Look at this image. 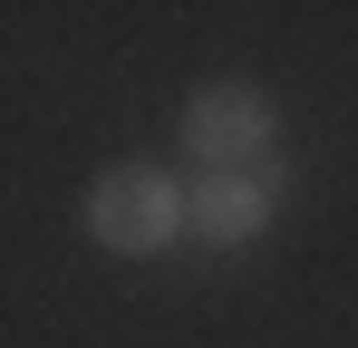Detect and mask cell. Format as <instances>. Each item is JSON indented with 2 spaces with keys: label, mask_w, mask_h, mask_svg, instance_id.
<instances>
[{
  "label": "cell",
  "mask_w": 358,
  "mask_h": 348,
  "mask_svg": "<svg viewBox=\"0 0 358 348\" xmlns=\"http://www.w3.org/2000/svg\"><path fill=\"white\" fill-rule=\"evenodd\" d=\"M184 155L203 174H281V107L252 78H213L184 97Z\"/></svg>",
  "instance_id": "1"
},
{
  "label": "cell",
  "mask_w": 358,
  "mask_h": 348,
  "mask_svg": "<svg viewBox=\"0 0 358 348\" xmlns=\"http://www.w3.org/2000/svg\"><path fill=\"white\" fill-rule=\"evenodd\" d=\"M78 223H87L97 252L145 261V252H165V242L184 232V194H175V174H155V165H107L97 184H87Z\"/></svg>",
  "instance_id": "2"
},
{
  "label": "cell",
  "mask_w": 358,
  "mask_h": 348,
  "mask_svg": "<svg viewBox=\"0 0 358 348\" xmlns=\"http://www.w3.org/2000/svg\"><path fill=\"white\" fill-rule=\"evenodd\" d=\"M271 203H281V174H203L184 194V232L213 252H252L271 232Z\"/></svg>",
  "instance_id": "3"
}]
</instances>
